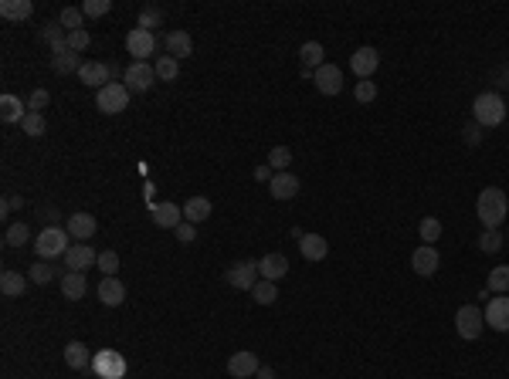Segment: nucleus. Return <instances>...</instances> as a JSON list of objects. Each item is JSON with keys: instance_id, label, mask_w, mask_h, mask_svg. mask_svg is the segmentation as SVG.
<instances>
[{"instance_id": "32", "label": "nucleus", "mask_w": 509, "mask_h": 379, "mask_svg": "<svg viewBox=\"0 0 509 379\" xmlns=\"http://www.w3.org/2000/svg\"><path fill=\"white\" fill-rule=\"evenodd\" d=\"M41 38L48 41L51 55H65V51H68V30H65L62 24H48V28L41 30Z\"/></svg>"}, {"instance_id": "15", "label": "nucleus", "mask_w": 509, "mask_h": 379, "mask_svg": "<svg viewBox=\"0 0 509 379\" xmlns=\"http://www.w3.org/2000/svg\"><path fill=\"white\" fill-rule=\"evenodd\" d=\"M109 64H102V61H85V64H82V72H78V81H82V85H89V89H106L109 85Z\"/></svg>"}, {"instance_id": "25", "label": "nucleus", "mask_w": 509, "mask_h": 379, "mask_svg": "<svg viewBox=\"0 0 509 379\" xmlns=\"http://www.w3.org/2000/svg\"><path fill=\"white\" fill-rule=\"evenodd\" d=\"M299 251H302L306 261H323L326 254H329V241H326L323 234H306V237L299 241Z\"/></svg>"}, {"instance_id": "52", "label": "nucleus", "mask_w": 509, "mask_h": 379, "mask_svg": "<svg viewBox=\"0 0 509 379\" xmlns=\"http://www.w3.org/2000/svg\"><path fill=\"white\" fill-rule=\"evenodd\" d=\"M21 203H24V200H21V197H7V200H4V217H7V213H11V210H17Z\"/></svg>"}, {"instance_id": "10", "label": "nucleus", "mask_w": 509, "mask_h": 379, "mask_svg": "<svg viewBox=\"0 0 509 379\" xmlns=\"http://www.w3.org/2000/svg\"><path fill=\"white\" fill-rule=\"evenodd\" d=\"M377 64H381V51L371 45L356 47L354 55H350V72H354L360 81H367V78H373V72H377Z\"/></svg>"}, {"instance_id": "38", "label": "nucleus", "mask_w": 509, "mask_h": 379, "mask_svg": "<svg viewBox=\"0 0 509 379\" xmlns=\"http://www.w3.org/2000/svg\"><path fill=\"white\" fill-rule=\"evenodd\" d=\"M160 24H163V11H160L156 4H146V7L139 11V24H136V28L153 30V28H160Z\"/></svg>"}, {"instance_id": "24", "label": "nucleus", "mask_w": 509, "mask_h": 379, "mask_svg": "<svg viewBox=\"0 0 509 379\" xmlns=\"http://www.w3.org/2000/svg\"><path fill=\"white\" fill-rule=\"evenodd\" d=\"M28 274L21 271H4L0 274V291H4V298H24V291H28Z\"/></svg>"}, {"instance_id": "35", "label": "nucleus", "mask_w": 509, "mask_h": 379, "mask_svg": "<svg viewBox=\"0 0 509 379\" xmlns=\"http://www.w3.org/2000/svg\"><path fill=\"white\" fill-rule=\"evenodd\" d=\"M58 24H62L65 30H82L85 28V14H82V7H62Z\"/></svg>"}, {"instance_id": "43", "label": "nucleus", "mask_w": 509, "mask_h": 379, "mask_svg": "<svg viewBox=\"0 0 509 379\" xmlns=\"http://www.w3.org/2000/svg\"><path fill=\"white\" fill-rule=\"evenodd\" d=\"M99 271L106 274V278H116V271H119V254L116 251H99Z\"/></svg>"}, {"instance_id": "49", "label": "nucleus", "mask_w": 509, "mask_h": 379, "mask_svg": "<svg viewBox=\"0 0 509 379\" xmlns=\"http://www.w3.org/2000/svg\"><path fill=\"white\" fill-rule=\"evenodd\" d=\"M173 234H177V241H180V244H194V241H197V227H194V224H187V220L173 230Z\"/></svg>"}, {"instance_id": "17", "label": "nucleus", "mask_w": 509, "mask_h": 379, "mask_svg": "<svg viewBox=\"0 0 509 379\" xmlns=\"http://www.w3.org/2000/svg\"><path fill=\"white\" fill-rule=\"evenodd\" d=\"M153 224L160 230H177L180 224H184V210L177 207V203H156L153 207Z\"/></svg>"}, {"instance_id": "31", "label": "nucleus", "mask_w": 509, "mask_h": 379, "mask_svg": "<svg viewBox=\"0 0 509 379\" xmlns=\"http://www.w3.org/2000/svg\"><path fill=\"white\" fill-rule=\"evenodd\" d=\"M323 45L319 41H306V45L299 47V58H302V68H309V72H319L326 61H323Z\"/></svg>"}, {"instance_id": "46", "label": "nucleus", "mask_w": 509, "mask_h": 379, "mask_svg": "<svg viewBox=\"0 0 509 379\" xmlns=\"http://www.w3.org/2000/svg\"><path fill=\"white\" fill-rule=\"evenodd\" d=\"M92 45V34L82 28V30H68V51H75V55H82L85 47Z\"/></svg>"}, {"instance_id": "5", "label": "nucleus", "mask_w": 509, "mask_h": 379, "mask_svg": "<svg viewBox=\"0 0 509 379\" xmlns=\"http://www.w3.org/2000/svg\"><path fill=\"white\" fill-rule=\"evenodd\" d=\"M92 373L99 379H126V373H129V363H126L123 352L116 349H102L92 356Z\"/></svg>"}, {"instance_id": "22", "label": "nucleus", "mask_w": 509, "mask_h": 379, "mask_svg": "<svg viewBox=\"0 0 509 379\" xmlns=\"http://www.w3.org/2000/svg\"><path fill=\"white\" fill-rule=\"evenodd\" d=\"M85 291H89L85 271H65V274H62V295L68 298V302H78V298H85Z\"/></svg>"}, {"instance_id": "26", "label": "nucleus", "mask_w": 509, "mask_h": 379, "mask_svg": "<svg viewBox=\"0 0 509 379\" xmlns=\"http://www.w3.org/2000/svg\"><path fill=\"white\" fill-rule=\"evenodd\" d=\"M92 356L95 352H89L85 342H68V346H65V363H68V369H92Z\"/></svg>"}, {"instance_id": "48", "label": "nucleus", "mask_w": 509, "mask_h": 379, "mask_svg": "<svg viewBox=\"0 0 509 379\" xmlns=\"http://www.w3.org/2000/svg\"><path fill=\"white\" fill-rule=\"evenodd\" d=\"M48 102H51L48 89H34V91H31V98H28V112H45Z\"/></svg>"}, {"instance_id": "50", "label": "nucleus", "mask_w": 509, "mask_h": 379, "mask_svg": "<svg viewBox=\"0 0 509 379\" xmlns=\"http://www.w3.org/2000/svg\"><path fill=\"white\" fill-rule=\"evenodd\" d=\"M272 176H275V169L268 166V163H262V166H255V180H258V183H272Z\"/></svg>"}, {"instance_id": "33", "label": "nucleus", "mask_w": 509, "mask_h": 379, "mask_svg": "<svg viewBox=\"0 0 509 379\" xmlns=\"http://www.w3.org/2000/svg\"><path fill=\"white\" fill-rule=\"evenodd\" d=\"M486 288L493 291V295H509V264H499V268H493V271H489Z\"/></svg>"}, {"instance_id": "34", "label": "nucleus", "mask_w": 509, "mask_h": 379, "mask_svg": "<svg viewBox=\"0 0 509 379\" xmlns=\"http://www.w3.org/2000/svg\"><path fill=\"white\" fill-rule=\"evenodd\" d=\"M153 68H156V78H160V81H173L177 72H180V61L173 58V55H160Z\"/></svg>"}, {"instance_id": "14", "label": "nucleus", "mask_w": 509, "mask_h": 379, "mask_svg": "<svg viewBox=\"0 0 509 379\" xmlns=\"http://www.w3.org/2000/svg\"><path fill=\"white\" fill-rule=\"evenodd\" d=\"M438 264H442V258H438V251H434L432 244H421L415 254H411V268H415V274H421V278H432V274L438 271Z\"/></svg>"}, {"instance_id": "29", "label": "nucleus", "mask_w": 509, "mask_h": 379, "mask_svg": "<svg viewBox=\"0 0 509 379\" xmlns=\"http://www.w3.org/2000/svg\"><path fill=\"white\" fill-rule=\"evenodd\" d=\"M85 61L78 58L75 51H65V55H51V72L55 75H78Z\"/></svg>"}, {"instance_id": "6", "label": "nucleus", "mask_w": 509, "mask_h": 379, "mask_svg": "<svg viewBox=\"0 0 509 379\" xmlns=\"http://www.w3.org/2000/svg\"><path fill=\"white\" fill-rule=\"evenodd\" d=\"M482 329H486V312L478 305H462L455 312V332L462 335L465 342H476L482 335Z\"/></svg>"}, {"instance_id": "16", "label": "nucleus", "mask_w": 509, "mask_h": 379, "mask_svg": "<svg viewBox=\"0 0 509 379\" xmlns=\"http://www.w3.org/2000/svg\"><path fill=\"white\" fill-rule=\"evenodd\" d=\"M99 254H95L89 244H72L68 251H65V264H68V271H85V268H92Z\"/></svg>"}, {"instance_id": "13", "label": "nucleus", "mask_w": 509, "mask_h": 379, "mask_svg": "<svg viewBox=\"0 0 509 379\" xmlns=\"http://www.w3.org/2000/svg\"><path fill=\"white\" fill-rule=\"evenodd\" d=\"M482 312H486V325H489V329L509 332V298L506 295H503V298H489Z\"/></svg>"}, {"instance_id": "19", "label": "nucleus", "mask_w": 509, "mask_h": 379, "mask_svg": "<svg viewBox=\"0 0 509 379\" xmlns=\"http://www.w3.org/2000/svg\"><path fill=\"white\" fill-rule=\"evenodd\" d=\"M258 274H262L265 281H282L285 274H289V258L285 254H265L262 261H258Z\"/></svg>"}, {"instance_id": "23", "label": "nucleus", "mask_w": 509, "mask_h": 379, "mask_svg": "<svg viewBox=\"0 0 509 379\" xmlns=\"http://www.w3.org/2000/svg\"><path fill=\"white\" fill-rule=\"evenodd\" d=\"M211 210H214V207H211V200L207 197H190L184 203V220L197 227V224H204V220H211Z\"/></svg>"}, {"instance_id": "4", "label": "nucleus", "mask_w": 509, "mask_h": 379, "mask_svg": "<svg viewBox=\"0 0 509 379\" xmlns=\"http://www.w3.org/2000/svg\"><path fill=\"white\" fill-rule=\"evenodd\" d=\"M129 95L133 91L126 89L123 81H109L106 89L95 91V108L106 112V115H119L123 108H129Z\"/></svg>"}, {"instance_id": "36", "label": "nucleus", "mask_w": 509, "mask_h": 379, "mask_svg": "<svg viewBox=\"0 0 509 379\" xmlns=\"http://www.w3.org/2000/svg\"><path fill=\"white\" fill-rule=\"evenodd\" d=\"M21 129H24V136H45V129H48V122H45V112H28L24 115V122H21Z\"/></svg>"}, {"instance_id": "27", "label": "nucleus", "mask_w": 509, "mask_h": 379, "mask_svg": "<svg viewBox=\"0 0 509 379\" xmlns=\"http://www.w3.org/2000/svg\"><path fill=\"white\" fill-rule=\"evenodd\" d=\"M167 55H173L177 61L194 55V41H190V34H187V30H170L167 34Z\"/></svg>"}, {"instance_id": "30", "label": "nucleus", "mask_w": 509, "mask_h": 379, "mask_svg": "<svg viewBox=\"0 0 509 379\" xmlns=\"http://www.w3.org/2000/svg\"><path fill=\"white\" fill-rule=\"evenodd\" d=\"M24 115H28V106H21L17 95H4V98H0V119L7 122V125L24 122Z\"/></svg>"}, {"instance_id": "44", "label": "nucleus", "mask_w": 509, "mask_h": 379, "mask_svg": "<svg viewBox=\"0 0 509 379\" xmlns=\"http://www.w3.org/2000/svg\"><path fill=\"white\" fill-rule=\"evenodd\" d=\"M28 278H31L34 285H48V281L55 278V268H51V261H38V264H31Z\"/></svg>"}, {"instance_id": "51", "label": "nucleus", "mask_w": 509, "mask_h": 379, "mask_svg": "<svg viewBox=\"0 0 509 379\" xmlns=\"http://www.w3.org/2000/svg\"><path fill=\"white\" fill-rule=\"evenodd\" d=\"M478 129H482V125H476V122L465 129V142H469V146H478Z\"/></svg>"}, {"instance_id": "40", "label": "nucleus", "mask_w": 509, "mask_h": 379, "mask_svg": "<svg viewBox=\"0 0 509 379\" xmlns=\"http://www.w3.org/2000/svg\"><path fill=\"white\" fill-rule=\"evenodd\" d=\"M289 163H292V149L289 146H275V149L268 152V166L275 169V173H289Z\"/></svg>"}, {"instance_id": "39", "label": "nucleus", "mask_w": 509, "mask_h": 379, "mask_svg": "<svg viewBox=\"0 0 509 379\" xmlns=\"http://www.w3.org/2000/svg\"><path fill=\"white\" fill-rule=\"evenodd\" d=\"M251 298L258 305H275V298H278V288H275V281H258L255 288H251Z\"/></svg>"}, {"instance_id": "47", "label": "nucleus", "mask_w": 509, "mask_h": 379, "mask_svg": "<svg viewBox=\"0 0 509 379\" xmlns=\"http://www.w3.org/2000/svg\"><path fill=\"white\" fill-rule=\"evenodd\" d=\"M112 11V0H85L82 4V14L85 17H102Z\"/></svg>"}, {"instance_id": "42", "label": "nucleus", "mask_w": 509, "mask_h": 379, "mask_svg": "<svg viewBox=\"0 0 509 379\" xmlns=\"http://www.w3.org/2000/svg\"><path fill=\"white\" fill-rule=\"evenodd\" d=\"M28 237H31L28 224H11V227L4 230V244L7 247H21V244H28Z\"/></svg>"}, {"instance_id": "2", "label": "nucleus", "mask_w": 509, "mask_h": 379, "mask_svg": "<svg viewBox=\"0 0 509 379\" xmlns=\"http://www.w3.org/2000/svg\"><path fill=\"white\" fill-rule=\"evenodd\" d=\"M472 122L482 125V129H493V125H503L506 122V102L499 91H482L472 102Z\"/></svg>"}, {"instance_id": "3", "label": "nucleus", "mask_w": 509, "mask_h": 379, "mask_svg": "<svg viewBox=\"0 0 509 379\" xmlns=\"http://www.w3.org/2000/svg\"><path fill=\"white\" fill-rule=\"evenodd\" d=\"M72 234L65 227H45L38 234V241H34V254L41 261H51V258H65V251L72 247Z\"/></svg>"}, {"instance_id": "37", "label": "nucleus", "mask_w": 509, "mask_h": 379, "mask_svg": "<svg viewBox=\"0 0 509 379\" xmlns=\"http://www.w3.org/2000/svg\"><path fill=\"white\" fill-rule=\"evenodd\" d=\"M417 234H421V241L425 244H434L438 237H442V220H438V217H421Z\"/></svg>"}, {"instance_id": "11", "label": "nucleus", "mask_w": 509, "mask_h": 379, "mask_svg": "<svg viewBox=\"0 0 509 379\" xmlns=\"http://www.w3.org/2000/svg\"><path fill=\"white\" fill-rule=\"evenodd\" d=\"M312 85L319 89V95H339V91H343V68L326 61L323 68L312 75Z\"/></svg>"}, {"instance_id": "8", "label": "nucleus", "mask_w": 509, "mask_h": 379, "mask_svg": "<svg viewBox=\"0 0 509 379\" xmlns=\"http://www.w3.org/2000/svg\"><path fill=\"white\" fill-rule=\"evenodd\" d=\"M156 81V68L150 61H133L129 68L123 72V85L129 91H150Z\"/></svg>"}, {"instance_id": "12", "label": "nucleus", "mask_w": 509, "mask_h": 379, "mask_svg": "<svg viewBox=\"0 0 509 379\" xmlns=\"http://www.w3.org/2000/svg\"><path fill=\"white\" fill-rule=\"evenodd\" d=\"M258 356L255 352H231V359H228V376L231 379H251L255 373H258Z\"/></svg>"}, {"instance_id": "28", "label": "nucleus", "mask_w": 509, "mask_h": 379, "mask_svg": "<svg viewBox=\"0 0 509 379\" xmlns=\"http://www.w3.org/2000/svg\"><path fill=\"white\" fill-rule=\"evenodd\" d=\"M34 14L31 0H0V17L4 21H28Z\"/></svg>"}, {"instance_id": "20", "label": "nucleus", "mask_w": 509, "mask_h": 379, "mask_svg": "<svg viewBox=\"0 0 509 379\" xmlns=\"http://www.w3.org/2000/svg\"><path fill=\"white\" fill-rule=\"evenodd\" d=\"M268 193H272L275 200L299 197V180H295V173H275L272 183H268Z\"/></svg>"}, {"instance_id": "45", "label": "nucleus", "mask_w": 509, "mask_h": 379, "mask_svg": "<svg viewBox=\"0 0 509 379\" xmlns=\"http://www.w3.org/2000/svg\"><path fill=\"white\" fill-rule=\"evenodd\" d=\"M354 98L360 102V106H371L373 98H377V81H356V89H354Z\"/></svg>"}, {"instance_id": "21", "label": "nucleus", "mask_w": 509, "mask_h": 379, "mask_svg": "<svg viewBox=\"0 0 509 379\" xmlns=\"http://www.w3.org/2000/svg\"><path fill=\"white\" fill-rule=\"evenodd\" d=\"M126 298V285L119 278H102L99 281V302L109 305V308H119Z\"/></svg>"}, {"instance_id": "1", "label": "nucleus", "mask_w": 509, "mask_h": 379, "mask_svg": "<svg viewBox=\"0 0 509 379\" xmlns=\"http://www.w3.org/2000/svg\"><path fill=\"white\" fill-rule=\"evenodd\" d=\"M476 213H478V220H482V227L486 230H499L503 224H506V217H509L506 193H503L499 186H486V190L478 193V200H476Z\"/></svg>"}, {"instance_id": "9", "label": "nucleus", "mask_w": 509, "mask_h": 379, "mask_svg": "<svg viewBox=\"0 0 509 379\" xmlns=\"http://www.w3.org/2000/svg\"><path fill=\"white\" fill-rule=\"evenodd\" d=\"M126 51L133 55V61H146L150 55H156V34L153 30L133 28L126 34Z\"/></svg>"}, {"instance_id": "53", "label": "nucleus", "mask_w": 509, "mask_h": 379, "mask_svg": "<svg viewBox=\"0 0 509 379\" xmlns=\"http://www.w3.org/2000/svg\"><path fill=\"white\" fill-rule=\"evenodd\" d=\"M255 379H275V369H272V366H258Z\"/></svg>"}, {"instance_id": "18", "label": "nucleus", "mask_w": 509, "mask_h": 379, "mask_svg": "<svg viewBox=\"0 0 509 379\" xmlns=\"http://www.w3.org/2000/svg\"><path fill=\"white\" fill-rule=\"evenodd\" d=\"M65 230L75 237V241H89L95 230H99V224H95V217L92 213H85V210H78V213H72L68 217V224H65Z\"/></svg>"}, {"instance_id": "7", "label": "nucleus", "mask_w": 509, "mask_h": 379, "mask_svg": "<svg viewBox=\"0 0 509 379\" xmlns=\"http://www.w3.org/2000/svg\"><path fill=\"white\" fill-rule=\"evenodd\" d=\"M224 281L238 291H251L258 281H262V274H258V261H238L231 264L228 271H224Z\"/></svg>"}, {"instance_id": "41", "label": "nucleus", "mask_w": 509, "mask_h": 379, "mask_svg": "<svg viewBox=\"0 0 509 379\" xmlns=\"http://www.w3.org/2000/svg\"><path fill=\"white\" fill-rule=\"evenodd\" d=\"M478 251H482V254H499V251H503V234H499V230H482Z\"/></svg>"}]
</instances>
